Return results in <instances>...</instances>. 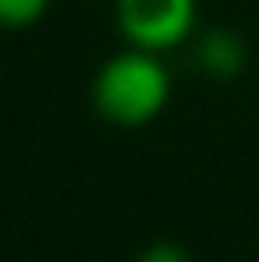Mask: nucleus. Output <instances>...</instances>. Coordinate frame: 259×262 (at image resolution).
Returning a JSON list of instances; mask_svg holds the SVG:
<instances>
[{
	"instance_id": "f257e3e1",
	"label": "nucleus",
	"mask_w": 259,
	"mask_h": 262,
	"mask_svg": "<svg viewBox=\"0 0 259 262\" xmlns=\"http://www.w3.org/2000/svg\"><path fill=\"white\" fill-rule=\"evenodd\" d=\"M169 100V73L153 50L117 53L93 80V103L117 126H143L163 113Z\"/></svg>"
},
{
	"instance_id": "7ed1b4c3",
	"label": "nucleus",
	"mask_w": 259,
	"mask_h": 262,
	"mask_svg": "<svg viewBox=\"0 0 259 262\" xmlns=\"http://www.w3.org/2000/svg\"><path fill=\"white\" fill-rule=\"evenodd\" d=\"M246 60H249V50L243 43V37L233 30H209L196 43V63L216 80L240 77L246 70Z\"/></svg>"
},
{
	"instance_id": "39448f33",
	"label": "nucleus",
	"mask_w": 259,
	"mask_h": 262,
	"mask_svg": "<svg viewBox=\"0 0 259 262\" xmlns=\"http://www.w3.org/2000/svg\"><path fill=\"white\" fill-rule=\"evenodd\" d=\"M140 262H189V256L176 243H156L140 256Z\"/></svg>"
},
{
	"instance_id": "20e7f679",
	"label": "nucleus",
	"mask_w": 259,
	"mask_h": 262,
	"mask_svg": "<svg viewBox=\"0 0 259 262\" xmlns=\"http://www.w3.org/2000/svg\"><path fill=\"white\" fill-rule=\"evenodd\" d=\"M47 0H0V27H30L44 17Z\"/></svg>"
},
{
	"instance_id": "f03ea898",
	"label": "nucleus",
	"mask_w": 259,
	"mask_h": 262,
	"mask_svg": "<svg viewBox=\"0 0 259 262\" xmlns=\"http://www.w3.org/2000/svg\"><path fill=\"white\" fill-rule=\"evenodd\" d=\"M120 30L140 50L180 47L196 24V0H117Z\"/></svg>"
}]
</instances>
